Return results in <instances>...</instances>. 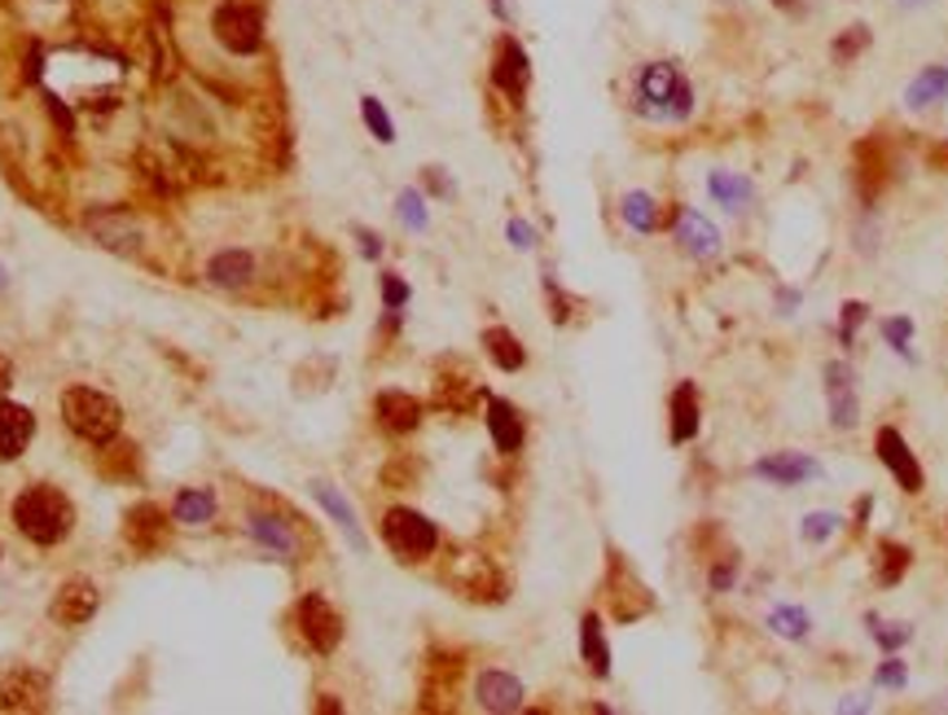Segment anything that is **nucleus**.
<instances>
[{"label": "nucleus", "mask_w": 948, "mask_h": 715, "mask_svg": "<svg viewBox=\"0 0 948 715\" xmlns=\"http://www.w3.org/2000/svg\"><path fill=\"white\" fill-rule=\"evenodd\" d=\"M13 522L27 540L36 545H62L75 527V505L71 497H62L58 488L49 483H36L27 488L18 501H13Z\"/></svg>", "instance_id": "obj_1"}, {"label": "nucleus", "mask_w": 948, "mask_h": 715, "mask_svg": "<svg viewBox=\"0 0 948 715\" xmlns=\"http://www.w3.org/2000/svg\"><path fill=\"white\" fill-rule=\"evenodd\" d=\"M637 110L651 119L685 124L694 115V84L681 75L676 62H646L637 75Z\"/></svg>", "instance_id": "obj_2"}, {"label": "nucleus", "mask_w": 948, "mask_h": 715, "mask_svg": "<svg viewBox=\"0 0 948 715\" xmlns=\"http://www.w3.org/2000/svg\"><path fill=\"white\" fill-rule=\"evenodd\" d=\"M62 422L88 443H110L124 427V413L106 391L71 386V391H62Z\"/></svg>", "instance_id": "obj_3"}, {"label": "nucleus", "mask_w": 948, "mask_h": 715, "mask_svg": "<svg viewBox=\"0 0 948 715\" xmlns=\"http://www.w3.org/2000/svg\"><path fill=\"white\" fill-rule=\"evenodd\" d=\"M382 545H387L400 562H427V558L439 549V527L427 518V513L395 505V509L382 513Z\"/></svg>", "instance_id": "obj_4"}, {"label": "nucleus", "mask_w": 948, "mask_h": 715, "mask_svg": "<svg viewBox=\"0 0 948 715\" xmlns=\"http://www.w3.org/2000/svg\"><path fill=\"white\" fill-rule=\"evenodd\" d=\"M212 31L216 40L237 53V58H251L264 49V4L260 0H224L216 13H212Z\"/></svg>", "instance_id": "obj_5"}, {"label": "nucleus", "mask_w": 948, "mask_h": 715, "mask_svg": "<svg viewBox=\"0 0 948 715\" xmlns=\"http://www.w3.org/2000/svg\"><path fill=\"white\" fill-rule=\"evenodd\" d=\"M294 628H299V637L307 641V649H316V654H334L339 641H343V619H339V610H334L321 592H303V597H299V606H294Z\"/></svg>", "instance_id": "obj_6"}, {"label": "nucleus", "mask_w": 948, "mask_h": 715, "mask_svg": "<svg viewBox=\"0 0 948 715\" xmlns=\"http://www.w3.org/2000/svg\"><path fill=\"white\" fill-rule=\"evenodd\" d=\"M825 404H830V427L852 430L861 422V400H857V369L848 360H830L825 369Z\"/></svg>", "instance_id": "obj_7"}, {"label": "nucleus", "mask_w": 948, "mask_h": 715, "mask_svg": "<svg viewBox=\"0 0 948 715\" xmlns=\"http://www.w3.org/2000/svg\"><path fill=\"white\" fill-rule=\"evenodd\" d=\"M874 452L878 461L891 470V479L900 483V492H922V483H927V474H922V466H918V457H913V448L905 443V434L896 427H882L874 434Z\"/></svg>", "instance_id": "obj_8"}, {"label": "nucleus", "mask_w": 948, "mask_h": 715, "mask_svg": "<svg viewBox=\"0 0 948 715\" xmlns=\"http://www.w3.org/2000/svg\"><path fill=\"white\" fill-rule=\"evenodd\" d=\"M492 84L510 97L514 106L527 97V84H531V62H527V49L514 40V36H501L497 45V58H492Z\"/></svg>", "instance_id": "obj_9"}, {"label": "nucleus", "mask_w": 948, "mask_h": 715, "mask_svg": "<svg viewBox=\"0 0 948 715\" xmlns=\"http://www.w3.org/2000/svg\"><path fill=\"white\" fill-rule=\"evenodd\" d=\"M97 606H101L97 584H88V579H67V584L53 592L49 615H53V624H62V628H79V624H88V619L97 615Z\"/></svg>", "instance_id": "obj_10"}, {"label": "nucleus", "mask_w": 948, "mask_h": 715, "mask_svg": "<svg viewBox=\"0 0 948 715\" xmlns=\"http://www.w3.org/2000/svg\"><path fill=\"white\" fill-rule=\"evenodd\" d=\"M817 474H821V466L808 452H769V457L755 461V479H764L773 488H800Z\"/></svg>", "instance_id": "obj_11"}, {"label": "nucleus", "mask_w": 948, "mask_h": 715, "mask_svg": "<svg viewBox=\"0 0 948 715\" xmlns=\"http://www.w3.org/2000/svg\"><path fill=\"white\" fill-rule=\"evenodd\" d=\"M672 224H676V242H681L685 255H694V259H716L721 255V228L707 215L690 212V207H676Z\"/></svg>", "instance_id": "obj_12"}, {"label": "nucleus", "mask_w": 948, "mask_h": 715, "mask_svg": "<svg viewBox=\"0 0 948 715\" xmlns=\"http://www.w3.org/2000/svg\"><path fill=\"white\" fill-rule=\"evenodd\" d=\"M373 413H378V427L391 434H409L422 427V400L409 391H382L373 400Z\"/></svg>", "instance_id": "obj_13"}, {"label": "nucleus", "mask_w": 948, "mask_h": 715, "mask_svg": "<svg viewBox=\"0 0 948 715\" xmlns=\"http://www.w3.org/2000/svg\"><path fill=\"white\" fill-rule=\"evenodd\" d=\"M124 536H128V545H133V549H141V554L163 549V540H167V513H163L158 505L141 501L137 509H128Z\"/></svg>", "instance_id": "obj_14"}, {"label": "nucleus", "mask_w": 948, "mask_h": 715, "mask_svg": "<svg viewBox=\"0 0 948 715\" xmlns=\"http://www.w3.org/2000/svg\"><path fill=\"white\" fill-rule=\"evenodd\" d=\"M31 439H36V413L22 409V404H4L0 400V461L22 457Z\"/></svg>", "instance_id": "obj_15"}, {"label": "nucleus", "mask_w": 948, "mask_h": 715, "mask_svg": "<svg viewBox=\"0 0 948 715\" xmlns=\"http://www.w3.org/2000/svg\"><path fill=\"white\" fill-rule=\"evenodd\" d=\"M475 698H479V707L483 712H501V715H510L522 707V685L514 680L510 672H483L479 680H475Z\"/></svg>", "instance_id": "obj_16"}, {"label": "nucleus", "mask_w": 948, "mask_h": 715, "mask_svg": "<svg viewBox=\"0 0 948 715\" xmlns=\"http://www.w3.org/2000/svg\"><path fill=\"white\" fill-rule=\"evenodd\" d=\"M667 413H672V443H690L698 427H703V409H698V386L694 382H681L676 391H672V400H667Z\"/></svg>", "instance_id": "obj_17"}, {"label": "nucleus", "mask_w": 948, "mask_h": 715, "mask_svg": "<svg viewBox=\"0 0 948 715\" xmlns=\"http://www.w3.org/2000/svg\"><path fill=\"white\" fill-rule=\"evenodd\" d=\"M488 434H492L497 452H506V457H514L522 448L527 427H522V418H518V409L510 400H488Z\"/></svg>", "instance_id": "obj_18"}, {"label": "nucleus", "mask_w": 948, "mask_h": 715, "mask_svg": "<svg viewBox=\"0 0 948 715\" xmlns=\"http://www.w3.org/2000/svg\"><path fill=\"white\" fill-rule=\"evenodd\" d=\"M45 698H49V685H45V676H36V672H18V676H9L4 689H0V707H4V712H40Z\"/></svg>", "instance_id": "obj_19"}, {"label": "nucleus", "mask_w": 948, "mask_h": 715, "mask_svg": "<svg viewBox=\"0 0 948 715\" xmlns=\"http://www.w3.org/2000/svg\"><path fill=\"white\" fill-rule=\"evenodd\" d=\"M251 536H255L273 558H282V562H294V554H299V540H294L291 522H282V518H273V513H255V518H251Z\"/></svg>", "instance_id": "obj_20"}, {"label": "nucleus", "mask_w": 948, "mask_h": 715, "mask_svg": "<svg viewBox=\"0 0 948 715\" xmlns=\"http://www.w3.org/2000/svg\"><path fill=\"white\" fill-rule=\"evenodd\" d=\"M707 194L716 198V207H725V212H746L751 207V198H755V189H751V180L742 176V172H712L707 176Z\"/></svg>", "instance_id": "obj_21"}, {"label": "nucleus", "mask_w": 948, "mask_h": 715, "mask_svg": "<svg viewBox=\"0 0 948 715\" xmlns=\"http://www.w3.org/2000/svg\"><path fill=\"white\" fill-rule=\"evenodd\" d=\"M940 101H948V67H927L905 88L909 110H927V106H940Z\"/></svg>", "instance_id": "obj_22"}, {"label": "nucleus", "mask_w": 948, "mask_h": 715, "mask_svg": "<svg viewBox=\"0 0 948 715\" xmlns=\"http://www.w3.org/2000/svg\"><path fill=\"white\" fill-rule=\"evenodd\" d=\"M580 654L584 663H588V672L593 676H610V645H606V633H602V619L597 615H584L580 624Z\"/></svg>", "instance_id": "obj_23"}, {"label": "nucleus", "mask_w": 948, "mask_h": 715, "mask_svg": "<svg viewBox=\"0 0 948 715\" xmlns=\"http://www.w3.org/2000/svg\"><path fill=\"white\" fill-rule=\"evenodd\" d=\"M483 347H488V356L497 369H506V373H518L522 364H527V352H522V343L514 339L506 325H492V330H483Z\"/></svg>", "instance_id": "obj_24"}, {"label": "nucleus", "mask_w": 948, "mask_h": 715, "mask_svg": "<svg viewBox=\"0 0 948 715\" xmlns=\"http://www.w3.org/2000/svg\"><path fill=\"white\" fill-rule=\"evenodd\" d=\"M312 497L325 505V513H330V518H334V522H339V527L348 531V540H352L356 549H365V531H361V522H356L352 505L343 501V497H339V492H334L330 483H312Z\"/></svg>", "instance_id": "obj_25"}, {"label": "nucleus", "mask_w": 948, "mask_h": 715, "mask_svg": "<svg viewBox=\"0 0 948 715\" xmlns=\"http://www.w3.org/2000/svg\"><path fill=\"white\" fill-rule=\"evenodd\" d=\"M207 277H212L216 286H246V282L255 277V259H251L246 251H224V255L212 259Z\"/></svg>", "instance_id": "obj_26"}, {"label": "nucleus", "mask_w": 948, "mask_h": 715, "mask_svg": "<svg viewBox=\"0 0 948 715\" xmlns=\"http://www.w3.org/2000/svg\"><path fill=\"white\" fill-rule=\"evenodd\" d=\"M176 522H185V527H203V522H212V513H216V497L212 492H203V488H189V492H180L176 497Z\"/></svg>", "instance_id": "obj_27"}, {"label": "nucleus", "mask_w": 948, "mask_h": 715, "mask_svg": "<svg viewBox=\"0 0 948 715\" xmlns=\"http://www.w3.org/2000/svg\"><path fill=\"white\" fill-rule=\"evenodd\" d=\"M909 562H913V554H909L905 545H896V540H882V545H878V584H882V588L900 584V579H905V571H909Z\"/></svg>", "instance_id": "obj_28"}, {"label": "nucleus", "mask_w": 948, "mask_h": 715, "mask_svg": "<svg viewBox=\"0 0 948 715\" xmlns=\"http://www.w3.org/2000/svg\"><path fill=\"white\" fill-rule=\"evenodd\" d=\"M769 628H773L778 637H786V641H803L808 628H812V619H808L803 606H773V610H769Z\"/></svg>", "instance_id": "obj_29"}, {"label": "nucleus", "mask_w": 948, "mask_h": 715, "mask_svg": "<svg viewBox=\"0 0 948 715\" xmlns=\"http://www.w3.org/2000/svg\"><path fill=\"white\" fill-rule=\"evenodd\" d=\"M624 219H628V228H637V233H655L658 228V207L651 194H642V189H633V194H624Z\"/></svg>", "instance_id": "obj_30"}, {"label": "nucleus", "mask_w": 948, "mask_h": 715, "mask_svg": "<svg viewBox=\"0 0 948 715\" xmlns=\"http://www.w3.org/2000/svg\"><path fill=\"white\" fill-rule=\"evenodd\" d=\"M866 49H870V27H866V22H857V27H848V31L830 45V58H834L839 67H848V62H857Z\"/></svg>", "instance_id": "obj_31"}, {"label": "nucleus", "mask_w": 948, "mask_h": 715, "mask_svg": "<svg viewBox=\"0 0 948 715\" xmlns=\"http://www.w3.org/2000/svg\"><path fill=\"white\" fill-rule=\"evenodd\" d=\"M839 527H843V518H839V513H830V509H817V513H808V518H803L800 536H803V545H825V540H830Z\"/></svg>", "instance_id": "obj_32"}, {"label": "nucleus", "mask_w": 948, "mask_h": 715, "mask_svg": "<svg viewBox=\"0 0 948 715\" xmlns=\"http://www.w3.org/2000/svg\"><path fill=\"white\" fill-rule=\"evenodd\" d=\"M866 316H870V307H866L861 298H848V303L839 307V343H843V347H857V330L866 325Z\"/></svg>", "instance_id": "obj_33"}, {"label": "nucleus", "mask_w": 948, "mask_h": 715, "mask_svg": "<svg viewBox=\"0 0 948 715\" xmlns=\"http://www.w3.org/2000/svg\"><path fill=\"white\" fill-rule=\"evenodd\" d=\"M866 624H870V637H874L887 654H896L900 645L913 641V628H909V624H878V615H866Z\"/></svg>", "instance_id": "obj_34"}, {"label": "nucleus", "mask_w": 948, "mask_h": 715, "mask_svg": "<svg viewBox=\"0 0 948 715\" xmlns=\"http://www.w3.org/2000/svg\"><path fill=\"white\" fill-rule=\"evenodd\" d=\"M882 339H887V347H891L896 356L913 360V352H909V343H913V321H909V316H887V321H882Z\"/></svg>", "instance_id": "obj_35"}, {"label": "nucleus", "mask_w": 948, "mask_h": 715, "mask_svg": "<svg viewBox=\"0 0 948 715\" xmlns=\"http://www.w3.org/2000/svg\"><path fill=\"white\" fill-rule=\"evenodd\" d=\"M361 115H365L369 133H373L378 141L382 145L395 141V124H391V115L382 110V101H378V97H365V101H361Z\"/></svg>", "instance_id": "obj_36"}, {"label": "nucleus", "mask_w": 948, "mask_h": 715, "mask_svg": "<svg viewBox=\"0 0 948 715\" xmlns=\"http://www.w3.org/2000/svg\"><path fill=\"white\" fill-rule=\"evenodd\" d=\"M400 219H404L413 233L427 228V207H422V194H418V189H404V194H400Z\"/></svg>", "instance_id": "obj_37"}, {"label": "nucleus", "mask_w": 948, "mask_h": 715, "mask_svg": "<svg viewBox=\"0 0 948 715\" xmlns=\"http://www.w3.org/2000/svg\"><path fill=\"white\" fill-rule=\"evenodd\" d=\"M905 680H909V667H905L900 658H887V663L874 672L878 689H905Z\"/></svg>", "instance_id": "obj_38"}, {"label": "nucleus", "mask_w": 948, "mask_h": 715, "mask_svg": "<svg viewBox=\"0 0 948 715\" xmlns=\"http://www.w3.org/2000/svg\"><path fill=\"white\" fill-rule=\"evenodd\" d=\"M382 303H387V312H400L409 303V286L395 273H382Z\"/></svg>", "instance_id": "obj_39"}, {"label": "nucleus", "mask_w": 948, "mask_h": 715, "mask_svg": "<svg viewBox=\"0 0 948 715\" xmlns=\"http://www.w3.org/2000/svg\"><path fill=\"white\" fill-rule=\"evenodd\" d=\"M510 242L518 251H531V246H536V228H531L527 219H510Z\"/></svg>", "instance_id": "obj_40"}, {"label": "nucleus", "mask_w": 948, "mask_h": 715, "mask_svg": "<svg viewBox=\"0 0 948 715\" xmlns=\"http://www.w3.org/2000/svg\"><path fill=\"white\" fill-rule=\"evenodd\" d=\"M733 575H737V558L721 562V567L712 571V588H716V592H730V588H733Z\"/></svg>", "instance_id": "obj_41"}, {"label": "nucleus", "mask_w": 948, "mask_h": 715, "mask_svg": "<svg viewBox=\"0 0 948 715\" xmlns=\"http://www.w3.org/2000/svg\"><path fill=\"white\" fill-rule=\"evenodd\" d=\"M874 219H866V228H861V233H857V251H861V255H874Z\"/></svg>", "instance_id": "obj_42"}, {"label": "nucleus", "mask_w": 948, "mask_h": 715, "mask_svg": "<svg viewBox=\"0 0 948 715\" xmlns=\"http://www.w3.org/2000/svg\"><path fill=\"white\" fill-rule=\"evenodd\" d=\"M927 163H931V167H936V172H948V141H940V145H936V149H931V154H927Z\"/></svg>", "instance_id": "obj_43"}, {"label": "nucleus", "mask_w": 948, "mask_h": 715, "mask_svg": "<svg viewBox=\"0 0 948 715\" xmlns=\"http://www.w3.org/2000/svg\"><path fill=\"white\" fill-rule=\"evenodd\" d=\"M9 386H13V364H9V356H0V400H4Z\"/></svg>", "instance_id": "obj_44"}, {"label": "nucleus", "mask_w": 948, "mask_h": 715, "mask_svg": "<svg viewBox=\"0 0 948 715\" xmlns=\"http://www.w3.org/2000/svg\"><path fill=\"white\" fill-rule=\"evenodd\" d=\"M356 237H361V246H365V255H369V259H373V255H378V251H382V242H378V237H373V233H365V228H361V233H356Z\"/></svg>", "instance_id": "obj_45"}, {"label": "nucleus", "mask_w": 948, "mask_h": 715, "mask_svg": "<svg viewBox=\"0 0 948 715\" xmlns=\"http://www.w3.org/2000/svg\"><path fill=\"white\" fill-rule=\"evenodd\" d=\"M839 712H870V703L866 698H852V703H839Z\"/></svg>", "instance_id": "obj_46"}, {"label": "nucleus", "mask_w": 948, "mask_h": 715, "mask_svg": "<svg viewBox=\"0 0 948 715\" xmlns=\"http://www.w3.org/2000/svg\"><path fill=\"white\" fill-rule=\"evenodd\" d=\"M431 189H436V194H448V180L439 176V167H431Z\"/></svg>", "instance_id": "obj_47"}, {"label": "nucleus", "mask_w": 948, "mask_h": 715, "mask_svg": "<svg viewBox=\"0 0 948 715\" xmlns=\"http://www.w3.org/2000/svg\"><path fill=\"white\" fill-rule=\"evenodd\" d=\"M870 509H874V501H870V497H866V501L857 505V522H861V527H866V518H870Z\"/></svg>", "instance_id": "obj_48"}, {"label": "nucleus", "mask_w": 948, "mask_h": 715, "mask_svg": "<svg viewBox=\"0 0 948 715\" xmlns=\"http://www.w3.org/2000/svg\"><path fill=\"white\" fill-rule=\"evenodd\" d=\"M488 4H492L497 18H510V4H506V0H488Z\"/></svg>", "instance_id": "obj_49"}, {"label": "nucleus", "mask_w": 948, "mask_h": 715, "mask_svg": "<svg viewBox=\"0 0 948 715\" xmlns=\"http://www.w3.org/2000/svg\"><path fill=\"white\" fill-rule=\"evenodd\" d=\"M773 4H782V9H791V13H800V0H773Z\"/></svg>", "instance_id": "obj_50"}]
</instances>
